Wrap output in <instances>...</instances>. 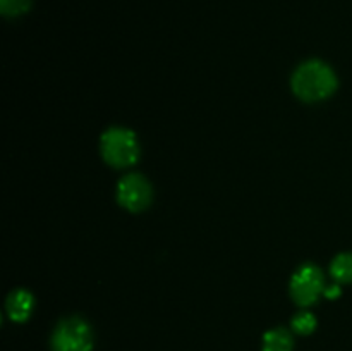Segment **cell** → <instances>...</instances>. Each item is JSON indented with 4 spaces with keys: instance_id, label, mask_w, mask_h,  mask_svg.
I'll return each mask as SVG.
<instances>
[{
    "instance_id": "cell-1",
    "label": "cell",
    "mask_w": 352,
    "mask_h": 351,
    "mask_svg": "<svg viewBox=\"0 0 352 351\" xmlns=\"http://www.w3.org/2000/svg\"><path fill=\"white\" fill-rule=\"evenodd\" d=\"M337 76L329 64L308 61L296 69L292 76V92L302 102H322L336 93Z\"/></svg>"
},
{
    "instance_id": "cell-2",
    "label": "cell",
    "mask_w": 352,
    "mask_h": 351,
    "mask_svg": "<svg viewBox=\"0 0 352 351\" xmlns=\"http://www.w3.org/2000/svg\"><path fill=\"white\" fill-rule=\"evenodd\" d=\"M103 160L116 169L134 165L140 158V141L127 127H110L100 140Z\"/></svg>"
},
{
    "instance_id": "cell-3",
    "label": "cell",
    "mask_w": 352,
    "mask_h": 351,
    "mask_svg": "<svg viewBox=\"0 0 352 351\" xmlns=\"http://www.w3.org/2000/svg\"><path fill=\"white\" fill-rule=\"evenodd\" d=\"M91 327L79 317L60 320L52 334V351H91Z\"/></svg>"
},
{
    "instance_id": "cell-4",
    "label": "cell",
    "mask_w": 352,
    "mask_h": 351,
    "mask_svg": "<svg viewBox=\"0 0 352 351\" xmlns=\"http://www.w3.org/2000/svg\"><path fill=\"white\" fill-rule=\"evenodd\" d=\"M325 277H323L320 267L313 264H306L298 268L291 279V298L294 299L296 305L309 306L318 301L320 295L325 292Z\"/></svg>"
},
{
    "instance_id": "cell-5",
    "label": "cell",
    "mask_w": 352,
    "mask_h": 351,
    "mask_svg": "<svg viewBox=\"0 0 352 351\" xmlns=\"http://www.w3.org/2000/svg\"><path fill=\"white\" fill-rule=\"evenodd\" d=\"M153 200V189L141 174H127L117 184V202L129 212H143Z\"/></svg>"
},
{
    "instance_id": "cell-6",
    "label": "cell",
    "mask_w": 352,
    "mask_h": 351,
    "mask_svg": "<svg viewBox=\"0 0 352 351\" xmlns=\"http://www.w3.org/2000/svg\"><path fill=\"white\" fill-rule=\"evenodd\" d=\"M7 315L12 322H26L34 308V298L26 289H16L7 298Z\"/></svg>"
},
{
    "instance_id": "cell-7",
    "label": "cell",
    "mask_w": 352,
    "mask_h": 351,
    "mask_svg": "<svg viewBox=\"0 0 352 351\" xmlns=\"http://www.w3.org/2000/svg\"><path fill=\"white\" fill-rule=\"evenodd\" d=\"M263 351H294L292 334L284 327L268 330L263 336Z\"/></svg>"
},
{
    "instance_id": "cell-8",
    "label": "cell",
    "mask_w": 352,
    "mask_h": 351,
    "mask_svg": "<svg viewBox=\"0 0 352 351\" xmlns=\"http://www.w3.org/2000/svg\"><path fill=\"white\" fill-rule=\"evenodd\" d=\"M330 274L339 284L352 282V253H340L330 264Z\"/></svg>"
},
{
    "instance_id": "cell-9",
    "label": "cell",
    "mask_w": 352,
    "mask_h": 351,
    "mask_svg": "<svg viewBox=\"0 0 352 351\" xmlns=\"http://www.w3.org/2000/svg\"><path fill=\"white\" fill-rule=\"evenodd\" d=\"M316 317L311 312H301L292 319V330L301 336H308L316 329Z\"/></svg>"
},
{
    "instance_id": "cell-10",
    "label": "cell",
    "mask_w": 352,
    "mask_h": 351,
    "mask_svg": "<svg viewBox=\"0 0 352 351\" xmlns=\"http://www.w3.org/2000/svg\"><path fill=\"white\" fill-rule=\"evenodd\" d=\"M31 7V0H0V9L7 17H17L28 12Z\"/></svg>"
},
{
    "instance_id": "cell-11",
    "label": "cell",
    "mask_w": 352,
    "mask_h": 351,
    "mask_svg": "<svg viewBox=\"0 0 352 351\" xmlns=\"http://www.w3.org/2000/svg\"><path fill=\"white\" fill-rule=\"evenodd\" d=\"M323 295H325L329 299H337V298H339V296L342 295V289H340L339 282H336V284H332V286H327L325 292H323Z\"/></svg>"
}]
</instances>
